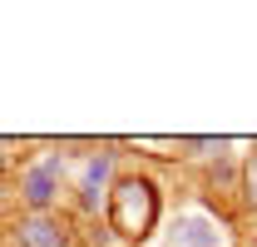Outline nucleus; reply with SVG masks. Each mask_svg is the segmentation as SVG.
<instances>
[{
    "instance_id": "f257e3e1",
    "label": "nucleus",
    "mask_w": 257,
    "mask_h": 247,
    "mask_svg": "<svg viewBox=\"0 0 257 247\" xmlns=\"http://www.w3.org/2000/svg\"><path fill=\"white\" fill-rule=\"evenodd\" d=\"M104 217H109V227L119 237H134V242L149 237L154 222H159V188L149 178H139V173L119 178L109 188V198H104Z\"/></svg>"
},
{
    "instance_id": "f03ea898",
    "label": "nucleus",
    "mask_w": 257,
    "mask_h": 247,
    "mask_svg": "<svg viewBox=\"0 0 257 247\" xmlns=\"http://www.w3.org/2000/svg\"><path fill=\"white\" fill-rule=\"evenodd\" d=\"M163 237H168V247H232V242H227V227L213 213H203V208L173 213Z\"/></svg>"
},
{
    "instance_id": "7ed1b4c3",
    "label": "nucleus",
    "mask_w": 257,
    "mask_h": 247,
    "mask_svg": "<svg viewBox=\"0 0 257 247\" xmlns=\"http://www.w3.org/2000/svg\"><path fill=\"white\" fill-rule=\"evenodd\" d=\"M60 183H64V154H50L30 163L25 173H20V198H25V208L30 213H50L55 203H60Z\"/></svg>"
},
{
    "instance_id": "20e7f679",
    "label": "nucleus",
    "mask_w": 257,
    "mask_h": 247,
    "mask_svg": "<svg viewBox=\"0 0 257 247\" xmlns=\"http://www.w3.org/2000/svg\"><path fill=\"white\" fill-rule=\"evenodd\" d=\"M109 188H114V154H89L84 158V173H79V208L84 213H99V203L109 198Z\"/></svg>"
},
{
    "instance_id": "39448f33",
    "label": "nucleus",
    "mask_w": 257,
    "mask_h": 247,
    "mask_svg": "<svg viewBox=\"0 0 257 247\" xmlns=\"http://www.w3.org/2000/svg\"><path fill=\"white\" fill-rule=\"evenodd\" d=\"M15 242L20 247H69V227L55 213H25L15 222Z\"/></svg>"
},
{
    "instance_id": "423d86ee",
    "label": "nucleus",
    "mask_w": 257,
    "mask_h": 247,
    "mask_svg": "<svg viewBox=\"0 0 257 247\" xmlns=\"http://www.w3.org/2000/svg\"><path fill=\"white\" fill-rule=\"evenodd\" d=\"M237 193H242V203H247V208H257V154L247 158V168H242V183H237Z\"/></svg>"
}]
</instances>
